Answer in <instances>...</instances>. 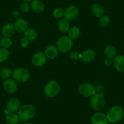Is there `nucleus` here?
I'll use <instances>...</instances> for the list:
<instances>
[{
	"mask_svg": "<svg viewBox=\"0 0 124 124\" xmlns=\"http://www.w3.org/2000/svg\"><path fill=\"white\" fill-rule=\"evenodd\" d=\"M124 116V110L120 106H113L111 107L107 114L108 122L116 124L121 121Z\"/></svg>",
	"mask_w": 124,
	"mask_h": 124,
	"instance_id": "f257e3e1",
	"label": "nucleus"
},
{
	"mask_svg": "<svg viewBox=\"0 0 124 124\" xmlns=\"http://www.w3.org/2000/svg\"><path fill=\"white\" fill-rule=\"evenodd\" d=\"M36 114V109L32 105L26 104L21 106L18 111L19 119L22 121H27L32 119Z\"/></svg>",
	"mask_w": 124,
	"mask_h": 124,
	"instance_id": "f03ea898",
	"label": "nucleus"
},
{
	"mask_svg": "<svg viewBox=\"0 0 124 124\" xmlns=\"http://www.w3.org/2000/svg\"><path fill=\"white\" fill-rule=\"evenodd\" d=\"M73 45L72 39L69 36L64 35L58 39L57 41V47L58 51L62 53H66L71 50Z\"/></svg>",
	"mask_w": 124,
	"mask_h": 124,
	"instance_id": "7ed1b4c3",
	"label": "nucleus"
},
{
	"mask_svg": "<svg viewBox=\"0 0 124 124\" xmlns=\"http://www.w3.org/2000/svg\"><path fill=\"white\" fill-rule=\"evenodd\" d=\"M13 79L15 80L18 83H25L30 78V72L25 68L19 67L15 69L13 71L12 74Z\"/></svg>",
	"mask_w": 124,
	"mask_h": 124,
	"instance_id": "20e7f679",
	"label": "nucleus"
},
{
	"mask_svg": "<svg viewBox=\"0 0 124 124\" xmlns=\"http://www.w3.org/2000/svg\"><path fill=\"white\" fill-rule=\"evenodd\" d=\"M106 104L104 94L102 93H96L91 96L90 99V105L96 111H100L103 109Z\"/></svg>",
	"mask_w": 124,
	"mask_h": 124,
	"instance_id": "39448f33",
	"label": "nucleus"
},
{
	"mask_svg": "<svg viewBox=\"0 0 124 124\" xmlns=\"http://www.w3.org/2000/svg\"><path fill=\"white\" fill-rule=\"evenodd\" d=\"M60 91V86L56 81L51 80L49 81L44 88L45 94L47 97L52 98L57 96Z\"/></svg>",
	"mask_w": 124,
	"mask_h": 124,
	"instance_id": "423d86ee",
	"label": "nucleus"
},
{
	"mask_svg": "<svg viewBox=\"0 0 124 124\" xmlns=\"http://www.w3.org/2000/svg\"><path fill=\"white\" fill-rule=\"evenodd\" d=\"M78 92L84 97H90L96 94V89L90 83H83L78 87Z\"/></svg>",
	"mask_w": 124,
	"mask_h": 124,
	"instance_id": "0eeeda50",
	"label": "nucleus"
},
{
	"mask_svg": "<svg viewBox=\"0 0 124 124\" xmlns=\"http://www.w3.org/2000/svg\"><path fill=\"white\" fill-rule=\"evenodd\" d=\"M47 57L43 52H36L32 58V63L36 67H41L46 63Z\"/></svg>",
	"mask_w": 124,
	"mask_h": 124,
	"instance_id": "6e6552de",
	"label": "nucleus"
},
{
	"mask_svg": "<svg viewBox=\"0 0 124 124\" xmlns=\"http://www.w3.org/2000/svg\"><path fill=\"white\" fill-rule=\"evenodd\" d=\"M79 14V10L78 8L75 6H70L68 7L65 10L64 16L67 20H74L77 18Z\"/></svg>",
	"mask_w": 124,
	"mask_h": 124,
	"instance_id": "1a4fd4ad",
	"label": "nucleus"
},
{
	"mask_svg": "<svg viewBox=\"0 0 124 124\" xmlns=\"http://www.w3.org/2000/svg\"><path fill=\"white\" fill-rule=\"evenodd\" d=\"M92 124H108V120L106 114L101 112H96L91 118Z\"/></svg>",
	"mask_w": 124,
	"mask_h": 124,
	"instance_id": "9d476101",
	"label": "nucleus"
},
{
	"mask_svg": "<svg viewBox=\"0 0 124 124\" xmlns=\"http://www.w3.org/2000/svg\"><path fill=\"white\" fill-rule=\"evenodd\" d=\"M3 87L4 90L9 94H14L18 88L16 82L12 78L6 79L3 82Z\"/></svg>",
	"mask_w": 124,
	"mask_h": 124,
	"instance_id": "9b49d317",
	"label": "nucleus"
},
{
	"mask_svg": "<svg viewBox=\"0 0 124 124\" xmlns=\"http://www.w3.org/2000/svg\"><path fill=\"white\" fill-rule=\"evenodd\" d=\"M20 108V100L16 97H12L7 103L6 108L7 110L9 112L15 113L18 111Z\"/></svg>",
	"mask_w": 124,
	"mask_h": 124,
	"instance_id": "f8f14e48",
	"label": "nucleus"
},
{
	"mask_svg": "<svg viewBox=\"0 0 124 124\" xmlns=\"http://www.w3.org/2000/svg\"><path fill=\"white\" fill-rule=\"evenodd\" d=\"M96 56L95 51L93 49H87L82 52L80 59L84 63H89L94 59Z\"/></svg>",
	"mask_w": 124,
	"mask_h": 124,
	"instance_id": "ddd939ff",
	"label": "nucleus"
},
{
	"mask_svg": "<svg viewBox=\"0 0 124 124\" xmlns=\"http://www.w3.org/2000/svg\"><path fill=\"white\" fill-rule=\"evenodd\" d=\"M15 26L13 24L6 23L3 26V28L1 30L2 35L4 36V37L7 38H11L12 37L14 36L15 34Z\"/></svg>",
	"mask_w": 124,
	"mask_h": 124,
	"instance_id": "4468645a",
	"label": "nucleus"
},
{
	"mask_svg": "<svg viewBox=\"0 0 124 124\" xmlns=\"http://www.w3.org/2000/svg\"><path fill=\"white\" fill-rule=\"evenodd\" d=\"M113 65L116 70L120 72H124V56L122 55H116L113 58Z\"/></svg>",
	"mask_w": 124,
	"mask_h": 124,
	"instance_id": "2eb2a0df",
	"label": "nucleus"
},
{
	"mask_svg": "<svg viewBox=\"0 0 124 124\" xmlns=\"http://www.w3.org/2000/svg\"><path fill=\"white\" fill-rule=\"evenodd\" d=\"M91 12L95 16L101 18L104 15L105 12V9L102 4L99 3H95L91 7Z\"/></svg>",
	"mask_w": 124,
	"mask_h": 124,
	"instance_id": "dca6fc26",
	"label": "nucleus"
},
{
	"mask_svg": "<svg viewBox=\"0 0 124 124\" xmlns=\"http://www.w3.org/2000/svg\"><path fill=\"white\" fill-rule=\"evenodd\" d=\"M15 29L19 32H23L28 29V23L23 18H18L14 23Z\"/></svg>",
	"mask_w": 124,
	"mask_h": 124,
	"instance_id": "f3484780",
	"label": "nucleus"
},
{
	"mask_svg": "<svg viewBox=\"0 0 124 124\" xmlns=\"http://www.w3.org/2000/svg\"><path fill=\"white\" fill-rule=\"evenodd\" d=\"M45 54L47 58L53 60L58 55V50L57 46L54 45H49L46 47Z\"/></svg>",
	"mask_w": 124,
	"mask_h": 124,
	"instance_id": "a211bd4d",
	"label": "nucleus"
},
{
	"mask_svg": "<svg viewBox=\"0 0 124 124\" xmlns=\"http://www.w3.org/2000/svg\"><path fill=\"white\" fill-rule=\"evenodd\" d=\"M31 9L37 13H41L45 9V5L40 0H32L30 4Z\"/></svg>",
	"mask_w": 124,
	"mask_h": 124,
	"instance_id": "6ab92c4d",
	"label": "nucleus"
},
{
	"mask_svg": "<svg viewBox=\"0 0 124 124\" xmlns=\"http://www.w3.org/2000/svg\"><path fill=\"white\" fill-rule=\"evenodd\" d=\"M58 30L63 33L68 32L70 29V23L68 20L65 18L61 19L58 23Z\"/></svg>",
	"mask_w": 124,
	"mask_h": 124,
	"instance_id": "aec40b11",
	"label": "nucleus"
},
{
	"mask_svg": "<svg viewBox=\"0 0 124 124\" xmlns=\"http://www.w3.org/2000/svg\"><path fill=\"white\" fill-rule=\"evenodd\" d=\"M37 32L34 28H28L24 32V38L29 41L35 40L37 37Z\"/></svg>",
	"mask_w": 124,
	"mask_h": 124,
	"instance_id": "412c9836",
	"label": "nucleus"
},
{
	"mask_svg": "<svg viewBox=\"0 0 124 124\" xmlns=\"http://www.w3.org/2000/svg\"><path fill=\"white\" fill-rule=\"evenodd\" d=\"M6 121L8 124H16L19 122V117L18 114L14 113L9 112L6 116Z\"/></svg>",
	"mask_w": 124,
	"mask_h": 124,
	"instance_id": "4be33fe9",
	"label": "nucleus"
},
{
	"mask_svg": "<svg viewBox=\"0 0 124 124\" xmlns=\"http://www.w3.org/2000/svg\"><path fill=\"white\" fill-rule=\"evenodd\" d=\"M104 54L107 58H114L116 56L117 51L114 46L109 45L105 48Z\"/></svg>",
	"mask_w": 124,
	"mask_h": 124,
	"instance_id": "5701e85b",
	"label": "nucleus"
},
{
	"mask_svg": "<svg viewBox=\"0 0 124 124\" xmlns=\"http://www.w3.org/2000/svg\"><path fill=\"white\" fill-rule=\"evenodd\" d=\"M80 34V31L79 28L76 26L71 27L68 31V36L71 38V39H76L79 37Z\"/></svg>",
	"mask_w": 124,
	"mask_h": 124,
	"instance_id": "b1692460",
	"label": "nucleus"
},
{
	"mask_svg": "<svg viewBox=\"0 0 124 124\" xmlns=\"http://www.w3.org/2000/svg\"><path fill=\"white\" fill-rule=\"evenodd\" d=\"M9 55H10V52L8 49L1 47L0 48V63L6 61L9 58Z\"/></svg>",
	"mask_w": 124,
	"mask_h": 124,
	"instance_id": "393cba45",
	"label": "nucleus"
},
{
	"mask_svg": "<svg viewBox=\"0 0 124 124\" xmlns=\"http://www.w3.org/2000/svg\"><path fill=\"white\" fill-rule=\"evenodd\" d=\"M13 71H12L10 69L8 68H4L0 71V76L2 78L4 79H8L12 74Z\"/></svg>",
	"mask_w": 124,
	"mask_h": 124,
	"instance_id": "a878e982",
	"label": "nucleus"
},
{
	"mask_svg": "<svg viewBox=\"0 0 124 124\" xmlns=\"http://www.w3.org/2000/svg\"><path fill=\"white\" fill-rule=\"evenodd\" d=\"M99 24L101 27H106L110 23V18L108 15H103L99 18Z\"/></svg>",
	"mask_w": 124,
	"mask_h": 124,
	"instance_id": "bb28decb",
	"label": "nucleus"
},
{
	"mask_svg": "<svg viewBox=\"0 0 124 124\" xmlns=\"http://www.w3.org/2000/svg\"><path fill=\"white\" fill-rule=\"evenodd\" d=\"M1 45L2 47H4V48L8 49L12 46V41L11 39L10 38L4 37L1 40Z\"/></svg>",
	"mask_w": 124,
	"mask_h": 124,
	"instance_id": "cd10ccee",
	"label": "nucleus"
},
{
	"mask_svg": "<svg viewBox=\"0 0 124 124\" xmlns=\"http://www.w3.org/2000/svg\"><path fill=\"white\" fill-rule=\"evenodd\" d=\"M65 10L61 8H57L54 10L53 15L56 18H61L64 16Z\"/></svg>",
	"mask_w": 124,
	"mask_h": 124,
	"instance_id": "c85d7f7f",
	"label": "nucleus"
},
{
	"mask_svg": "<svg viewBox=\"0 0 124 124\" xmlns=\"http://www.w3.org/2000/svg\"><path fill=\"white\" fill-rule=\"evenodd\" d=\"M30 9H31V6L27 2H23L20 5V9L23 12H27L29 11Z\"/></svg>",
	"mask_w": 124,
	"mask_h": 124,
	"instance_id": "c756f323",
	"label": "nucleus"
},
{
	"mask_svg": "<svg viewBox=\"0 0 124 124\" xmlns=\"http://www.w3.org/2000/svg\"><path fill=\"white\" fill-rule=\"evenodd\" d=\"M80 56L81 54L78 51H72L70 54V58L74 60H78L79 58H80Z\"/></svg>",
	"mask_w": 124,
	"mask_h": 124,
	"instance_id": "7c9ffc66",
	"label": "nucleus"
},
{
	"mask_svg": "<svg viewBox=\"0 0 124 124\" xmlns=\"http://www.w3.org/2000/svg\"><path fill=\"white\" fill-rule=\"evenodd\" d=\"M29 40H27L25 38L21 39V41H20V45L22 46L23 47H26L29 45Z\"/></svg>",
	"mask_w": 124,
	"mask_h": 124,
	"instance_id": "2f4dec72",
	"label": "nucleus"
},
{
	"mask_svg": "<svg viewBox=\"0 0 124 124\" xmlns=\"http://www.w3.org/2000/svg\"><path fill=\"white\" fill-rule=\"evenodd\" d=\"M104 64L107 66H111L113 64V60L112 58H106L104 60Z\"/></svg>",
	"mask_w": 124,
	"mask_h": 124,
	"instance_id": "473e14b6",
	"label": "nucleus"
},
{
	"mask_svg": "<svg viewBox=\"0 0 124 124\" xmlns=\"http://www.w3.org/2000/svg\"><path fill=\"white\" fill-rule=\"evenodd\" d=\"M24 2H27V3H29V1H32V0H23Z\"/></svg>",
	"mask_w": 124,
	"mask_h": 124,
	"instance_id": "72a5a7b5",
	"label": "nucleus"
},
{
	"mask_svg": "<svg viewBox=\"0 0 124 124\" xmlns=\"http://www.w3.org/2000/svg\"><path fill=\"white\" fill-rule=\"evenodd\" d=\"M24 124H33L31 122H26V123H24Z\"/></svg>",
	"mask_w": 124,
	"mask_h": 124,
	"instance_id": "f704fd0d",
	"label": "nucleus"
}]
</instances>
